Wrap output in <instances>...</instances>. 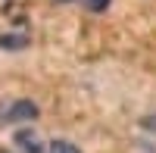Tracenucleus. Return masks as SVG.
Listing matches in <instances>:
<instances>
[{
	"mask_svg": "<svg viewBox=\"0 0 156 153\" xmlns=\"http://www.w3.org/2000/svg\"><path fill=\"white\" fill-rule=\"evenodd\" d=\"M0 47L3 50H22V47H28V34H3Z\"/></svg>",
	"mask_w": 156,
	"mask_h": 153,
	"instance_id": "3",
	"label": "nucleus"
},
{
	"mask_svg": "<svg viewBox=\"0 0 156 153\" xmlns=\"http://www.w3.org/2000/svg\"><path fill=\"white\" fill-rule=\"evenodd\" d=\"M106 6H109V0H87V9H94V12L106 9Z\"/></svg>",
	"mask_w": 156,
	"mask_h": 153,
	"instance_id": "5",
	"label": "nucleus"
},
{
	"mask_svg": "<svg viewBox=\"0 0 156 153\" xmlns=\"http://www.w3.org/2000/svg\"><path fill=\"white\" fill-rule=\"evenodd\" d=\"M16 144L22 147V153H44L41 141H37V134H34L31 128H22V131L16 134Z\"/></svg>",
	"mask_w": 156,
	"mask_h": 153,
	"instance_id": "2",
	"label": "nucleus"
},
{
	"mask_svg": "<svg viewBox=\"0 0 156 153\" xmlns=\"http://www.w3.org/2000/svg\"><path fill=\"white\" fill-rule=\"evenodd\" d=\"M140 125H144V128H147V131H153V134H156V116H147V119H144V122H140Z\"/></svg>",
	"mask_w": 156,
	"mask_h": 153,
	"instance_id": "6",
	"label": "nucleus"
},
{
	"mask_svg": "<svg viewBox=\"0 0 156 153\" xmlns=\"http://www.w3.org/2000/svg\"><path fill=\"white\" fill-rule=\"evenodd\" d=\"M31 119H37V106L31 103V100H12V103L3 109V116H0V122H31Z\"/></svg>",
	"mask_w": 156,
	"mask_h": 153,
	"instance_id": "1",
	"label": "nucleus"
},
{
	"mask_svg": "<svg viewBox=\"0 0 156 153\" xmlns=\"http://www.w3.org/2000/svg\"><path fill=\"white\" fill-rule=\"evenodd\" d=\"M0 153H9V150H0Z\"/></svg>",
	"mask_w": 156,
	"mask_h": 153,
	"instance_id": "7",
	"label": "nucleus"
},
{
	"mask_svg": "<svg viewBox=\"0 0 156 153\" xmlns=\"http://www.w3.org/2000/svg\"><path fill=\"white\" fill-rule=\"evenodd\" d=\"M47 153H81V150H78L72 141H53L47 147Z\"/></svg>",
	"mask_w": 156,
	"mask_h": 153,
	"instance_id": "4",
	"label": "nucleus"
}]
</instances>
